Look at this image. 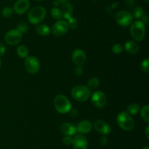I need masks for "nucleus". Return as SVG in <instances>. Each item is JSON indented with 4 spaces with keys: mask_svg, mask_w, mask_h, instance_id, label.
<instances>
[{
    "mask_svg": "<svg viewBox=\"0 0 149 149\" xmlns=\"http://www.w3.org/2000/svg\"><path fill=\"white\" fill-rule=\"evenodd\" d=\"M71 96L77 102H83L87 101L91 95L90 89L87 86L79 85L76 86L71 89Z\"/></svg>",
    "mask_w": 149,
    "mask_h": 149,
    "instance_id": "1",
    "label": "nucleus"
},
{
    "mask_svg": "<svg viewBox=\"0 0 149 149\" xmlns=\"http://www.w3.org/2000/svg\"><path fill=\"white\" fill-rule=\"evenodd\" d=\"M54 107L59 113L65 114L69 112L72 108L71 102L65 96L58 94L54 99Z\"/></svg>",
    "mask_w": 149,
    "mask_h": 149,
    "instance_id": "2",
    "label": "nucleus"
},
{
    "mask_svg": "<svg viewBox=\"0 0 149 149\" xmlns=\"http://www.w3.org/2000/svg\"><path fill=\"white\" fill-rule=\"evenodd\" d=\"M116 122L119 127L125 131H130L135 127L134 119L127 112H119L116 116Z\"/></svg>",
    "mask_w": 149,
    "mask_h": 149,
    "instance_id": "3",
    "label": "nucleus"
},
{
    "mask_svg": "<svg viewBox=\"0 0 149 149\" xmlns=\"http://www.w3.org/2000/svg\"><path fill=\"white\" fill-rule=\"evenodd\" d=\"M130 34L132 37L136 41L141 42L144 39L146 35V25L141 20L133 22L130 26Z\"/></svg>",
    "mask_w": 149,
    "mask_h": 149,
    "instance_id": "4",
    "label": "nucleus"
},
{
    "mask_svg": "<svg viewBox=\"0 0 149 149\" xmlns=\"http://www.w3.org/2000/svg\"><path fill=\"white\" fill-rule=\"evenodd\" d=\"M46 16V10L42 6H36L31 9L28 14V19L31 23L38 24L43 21Z\"/></svg>",
    "mask_w": 149,
    "mask_h": 149,
    "instance_id": "5",
    "label": "nucleus"
},
{
    "mask_svg": "<svg viewBox=\"0 0 149 149\" xmlns=\"http://www.w3.org/2000/svg\"><path fill=\"white\" fill-rule=\"evenodd\" d=\"M24 67L26 71L31 74H35L40 68V63L39 59L35 56H29L25 58Z\"/></svg>",
    "mask_w": 149,
    "mask_h": 149,
    "instance_id": "6",
    "label": "nucleus"
},
{
    "mask_svg": "<svg viewBox=\"0 0 149 149\" xmlns=\"http://www.w3.org/2000/svg\"><path fill=\"white\" fill-rule=\"evenodd\" d=\"M116 23L122 26H127L132 23L133 17L130 12L127 10H121L115 15Z\"/></svg>",
    "mask_w": 149,
    "mask_h": 149,
    "instance_id": "7",
    "label": "nucleus"
},
{
    "mask_svg": "<svg viewBox=\"0 0 149 149\" xmlns=\"http://www.w3.org/2000/svg\"><path fill=\"white\" fill-rule=\"evenodd\" d=\"M23 34L17 29H12L8 31L4 35V40L6 43L10 45H15L20 43Z\"/></svg>",
    "mask_w": 149,
    "mask_h": 149,
    "instance_id": "8",
    "label": "nucleus"
},
{
    "mask_svg": "<svg viewBox=\"0 0 149 149\" xmlns=\"http://www.w3.org/2000/svg\"><path fill=\"white\" fill-rule=\"evenodd\" d=\"M68 29H69V26H68V23L65 20H58L52 26V30L51 31L55 36L61 37L66 34Z\"/></svg>",
    "mask_w": 149,
    "mask_h": 149,
    "instance_id": "9",
    "label": "nucleus"
},
{
    "mask_svg": "<svg viewBox=\"0 0 149 149\" xmlns=\"http://www.w3.org/2000/svg\"><path fill=\"white\" fill-rule=\"evenodd\" d=\"M92 103L97 108H102L106 106L107 99L106 96L102 91H96L92 94Z\"/></svg>",
    "mask_w": 149,
    "mask_h": 149,
    "instance_id": "10",
    "label": "nucleus"
},
{
    "mask_svg": "<svg viewBox=\"0 0 149 149\" xmlns=\"http://www.w3.org/2000/svg\"><path fill=\"white\" fill-rule=\"evenodd\" d=\"M93 127L96 131H98L100 134H103V135H108L111 131V128L110 125L107 124L106 121L100 119L96 120L94 121Z\"/></svg>",
    "mask_w": 149,
    "mask_h": 149,
    "instance_id": "11",
    "label": "nucleus"
},
{
    "mask_svg": "<svg viewBox=\"0 0 149 149\" xmlns=\"http://www.w3.org/2000/svg\"><path fill=\"white\" fill-rule=\"evenodd\" d=\"M71 58L74 64L77 66H82L85 63L86 54L81 49L77 48L72 52Z\"/></svg>",
    "mask_w": 149,
    "mask_h": 149,
    "instance_id": "12",
    "label": "nucleus"
},
{
    "mask_svg": "<svg viewBox=\"0 0 149 149\" xmlns=\"http://www.w3.org/2000/svg\"><path fill=\"white\" fill-rule=\"evenodd\" d=\"M30 7V1L29 0H17L14 4L13 11L17 14L23 15L29 10Z\"/></svg>",
    "mask_w": 149,
    "mask_h": 149,
    "instance_id": "13",
    "label": "nucleus"
},
{
    "mask_svg": "<svg viewBox=\"0 0 149 149\" xmlns=\"http://www.w3.org/2000/svg\"><path fill=\"white\" fill-rule=\"evenodd\" d=\"M72 145L74 149H87L88 142L83 134H77L73 138Z\"/></svg>",
    "mask_w": 149,
    "mask_h": 149,
    "instance_id": "14",
    "label": "nucleus"
},
{
    "mask_svg": "<svg viewBox=\"0 0 149 149\" xmlns=\"http://www.w3.org/2000/svg\"><path fill=\"white\" fill-rule=\"evenodd\" d=\"M76 128L77 131L79 132L81 134H88L93 129V124L88 120H82L77 124Z\"/></svg>",
    "mask_w": 149,
    "mask_h": 149,
    "instance_id": "15",
    "label": "nucleus"
},
{
    "mask_svg": "<svg viewBox=\"0 0 149 149\" xmlns=\"http://www.w3.org/2000/svg\"><path fill=\"white\" fill-rule=\"evenodd\" d=\"M60 129H61V133L65 136L71 137V136L74 135L77 133V128H76L75 126H74L71 123H63L61 125Z\"/></svg>",
    "mask_w": 149,
    "mask_h": 149,
    "instance_id": "16",
    "label": "nucleus"
},
{
    "mask_svg": "<svg viewBox=\"0 0 149 149\" xmlns=\"http://www.w3.org/2000/svg\"><path fill=\"white\" fill-rule=\"evenodd\" d=\"M123 48L128 53L130 54L137 53H138V51L140 50V47L138 45V44L136 42H135V41L132 40L127 41V42H125Z\"/></svg>",
    "mask_w": 149,
    "mask_h": 149,
    "instance_id": "17",
    "label": "nucleus"
},
{
    "mask_svg": "<svg viewBox=\"0 0 149 149\" xmlns=\"http://www.w3.org/2000/svg\"><path fill=\"white\" fill-rule=\"evenodd\" d=\"M61 12H62L63 18H64L65 19H69L70 18L72 17L73 15V7L71 6V4L68 2H63L62 4V8L61 9Z\"/></svg>",
    "mask_w": 149,
    "mask_h": 149,
    "instance_id": "18",
    "label": "nucleus"
},
{
    "mask_svg": "<svg viewBox=\"0 0 149 149\" xmlns=\"http://www.w3.org/2000/svg\"><path fill=\"white\" fill-rule=\"evenodd\" d=\"M36 31L41 36L46 37L50 34V28L46 24H39L36 26Z\"/></svg>",
    "mask_w": 149,
    "mask_h": 149,
    "instance_id": "19",
    "label": "nucleus"
},
{
    "mask_svg": "<svg viewBox=\"0 0 149 149\" xmlns=\"http://www.w3.org/2000/svg\"><path fill=\"white\" fill-rule=\"evenodd\" d=\"M140 111V106L137 103H131L127 107L126 112L130 115H136Z\"/></svg>",
    "mask_w": 149,
    "mask_h": 149,
    "instance_id": "20",
    "label": "nucleus"
},
{
    "mask_svg": "<svg viewBox=\"0 0 149 149\" xmlns=\"http://www.w3.org/2000/svg\"><path fill=\"white\" fill-rule=\"evenodd\" d=\"M99 84H100V80H99L98 77H93L89 79L88 82H87V87L90 90L91 89H95L98 87Z\"/></svg>",
    "mask_w": 149,
    "mask_h": 149,
    "instance_id": "21",
    "label": "nucleus"
},
{
    "mask_svg": "<svg viewBox=\"0 0 149 149\" xmlns=\"http://www.w3.org/2000/svg\"><path fill=\"white\" fill-rule=\"evenodd\" d=\"M17 54L20 58H26L29 56V49L25 45H20L17 48Z\"/></svg>",
    "mask_w": 149,
    "mask_h": 149,
    "instance_id": "22",
    "label": "nucleus"
},
{
    "mask_svg": "<svg viewBox=\"0 0 149 149\" xmlns=\"http://www.w3.org/2000/svg\"><path fill=\"white\" fill-rule=\"evenodd\" d=\"M149 107L148 105H144L141 110V115L142 119L145 121L146 123L149 122V115H148Z\"/></svg>",
    "mask_w": 149,
    "mask_h": 149,
    "instance_id": "23",
    "label": "nucleus"
},
{
    "mask_svg": "<svg viewBox=\"0 0 149 149\" xmlns=\"http://www.w3.org/2000/svg\"><path fill=\"white\" fill-rule=\"evenodd\" d=\"M51 15L55 20H61V18H63L62 12H61V9H59L58 7H53L51 10Z\"/></svg>",
    "mask_w": 149,
    "mask_h": 149,
    "instance_id": "24",
    "label": "nucleus"
},
{
    "mask_svg": "<svg viewBox=\"0 0 149 149\" xmlns=\"http://www.w3.org/2000/svg\"><path fill=\"white\" fill-rule=\"evenodd\" d=\"M143 9L141 7H140V6H137L132 10V15L134 16V18H141L143 16Z\"/></svg>",
    "mask_w": 149,
    "mask_h": 149,
    "instance_id": "25",
    "label": "nucleus"
},
{
    "mask_svg": "<svg viewBox=\"0 0 149 149\" xmlns=\"http://www.w3.org/2000/svg\"><path fill=\"white\" fill-rule=\"evenodd\" d=\"M1 16L3 18H8L11 17L13 14V9H12L11 7H6L4 8H3L1 10Z\"/></svg>",
    "mask_w": 149,
    "mask_h": 149,
    "instance_id": "26",
    "label": "nucleus"
},
{
    "mask_svg": "<svg viewBox=\"0 0 149 149\" xmlns=\"http://www.w3.org/2000/svg\"><path fill=\"white\" fill-rule=\"evenodd\" d=\"M17 29L23 34L26 33L29 30V26L25 22H20L17 26Z\"/></svg>",
    "mask_w": 149,
    "mask_h": 149,
    "instance_id": "27",
    "label": "nucleus"
},
{
    "mask_svg": "<svg viewBox=\"0 0 149 149\" xmlns=\"http://www.w3.org/2000/svg\"><path fill=\"white\" fill-rule=\"evenodd\" d=\"M123 51H124V48L120 43L114 44L111 48V51L115 54L122 53Z\"/></svg>",
    "mask_w": 149,
    "mask_h": 149,
    "instance_id": "28",
    "label": "nucleus"
},
{
    "mask_svg": "<svg viewBox=\"0 0 149 149\" xmlns=\"http://www.w3.org/2000/svg\"><path fill=\"white\" fill-rule=\"evenodd\" d=\"M68 22H67V23H68V26H69L70 28H71L72 29H75L78 26V20H77V18L71 17L69 19H68Z\"/></svg>",
    "mask_w": 149,
    "mask_h": 149,
    "instance_id": "29",
    "label": "nucleus"
},
{
    "mask_svg": "<svg viewBox=\"0 0 149 149\" xmlns=\"http://www.w3.org/2000/svg\"><path fill=\"white\" fill-rule=\"evenodd\" d=\"M141 68L142 71H143L144 72H148L149 71V60L148 58L143 60L141 63Z\"/></svg>",
    "mask_w": 149,
    "mask_h": 149,
    "instance_id": "30",
    "label": "nucleus"
},
{
    "mask_svg": "<svg viewBox=\"0 0 149 149\" xmlns=\"http://www.w3.org/2000/svg\"><path fill=\"white\" fill-rule=\"evenodd\" d=\"M73 138L70 136H65V137L63 138V143H64L66 145H70L72 144Z\"/></svg>",
    "mask_w": 149,
    "mask_h": 149,
    "instance_id": "31",
    "label": "nucleus"
},
{
    "mask_svg": "<svg viewBox=\"0 0 149 149\" xmlns=\"http://www.w3.org/2000/svg\"><path fill=\"white\" fill-rule=\"evenodd\" d=\"M83 68L81 66H77V67L75 68V70H74V72H75V74L77 76V77H79L81 74H83Z\"/></svg>",
    "mask_w": 149,
    "mask_h": 149,
    "instance_id": "32",
    "label": "nucleus"
},
{
    "mask_svg": "<svg viewBox=\"0 0 149 149\" xmlns=\"http://www.w3.org/2000/svg\"><path fill=\"white\" fill-rule=\"evenodd\" d=\"M69 112H70V115H71L72 118H77V117L78 116L79 112L77 109H72V108H71V110L69 111Z\"/></svg>",
    "mask_w": 149,
    "mask_h": 149,
    "instance_id": "33",
    "label": "nucleus"
},
{
    "mask_svg": "<svg viewBox=\"0 0 149 149\" xmlns=\"http://www.w3.org/2000/svg\"><path fill=\"white\" fill-rule=\"evenodd\" d=\"M6 52V47L3 43H0V56L4 55Z\"/></svg>",
    "mask_w": 149,
    "mask_h": 149,
    "instance_id": "34",
    "label": "nucleus"
},
{
    "mask_svg": "<svg viewBox=\"0 0 149 149\" xmlns=\"http://www.w3.org/2000/svg\"><path fill=\"white\" fill-rule=\"evenodd\" d=\"M108 143V140L106 137H102L100 138V144L101 145H106Z\"/></svg>",
    "mask_w": 149,
    "mask_h": 149,
    "instance_id": "35",
    "label": "nucleus"
},
{
    "mask_svg": "<svg viewBox=\"0 0 149 149\" xmlns=\"http://www.w3.org/2000/svg\"><path fill=\"white\" fill-rule=\"evenodd\" d=\"M134 3H135V0H126V5L129 8H130L131 7L134 5Z\"/></svg>",
    "mask_w": 149,
    "mask_h": 149,
    "instance_id": "36",
    "label": "nucleus"
},
{
    "mask_svg": "<svg viewBox=\"0 0 149 149\" xmlns=\"http://www.w3.org/2000/svg\"><path fill=\"white\" fill-rule=\"evenodd\" d=\"M141 18H142V20H141V21L143 22L144 23H148V14H144L143 16Z\"/></svg>",
    "mask_w": 149,
    "mask_h": 149,
    "instance_id": "37",
    "label": "nucleus"
},
{
    "mask_svg": "<svg viewBox=\"0 0 149 149\" xmlns=\"http://www.w3.org/2000/svg\"><path fill=\"white\" fill-rule=\"evenodd\" d=\"M145 134H146V138L149 139V127L148 126H147L146 128Z\"/></svg>",
    "mask_w": 149,
    "mask_h": 149,
    "instance_id": "38",
    "label": "nucleus"
},
{
    "mask_svg": "<svg viewBox=\"0 0 149 149\" xmlns=\"http://www.w3.org/2000/svg\"><path fill=\"white\" fill-rule=\"evenodd\" d=\"M59 1H61V2H65V1H68V0H59Z\"/></svg>",
    "mask_w": 149,
    "mask_h": 149,
    "instance_id": "39",
    "label": "nucleus"
},
{
    "mask_svg": "<svg viewBox=\"0 0 149 149\" xmlns=\"http://www.w3.org/2000/svg\"><path fill=\"white\" fill-rule=\"evenodd\" d=\"M143 149H149V147L148 146H145V147H144Z\"/></svg>",
    "mask_w": 149,
    "mask_h": 149,
    "instance_id": "40",
    "label": "nucleus"
},
{
    "mask_svg": "<svg viewBox=\"0 0 149 149\" xmlns=\"http://www.w3.org/2000/svg\"><path fill=\"white\" fill-rule=\"evenodd\" d=\"M145 1H146V3H148V2H149V0H145Z\"/></svg>",
    "mask_w": 149,
    "mask_h": 149,
    "instance_id": "41",
    "label": "nucleus"
},
{
    "mask_svg": "<svg viewBox=\"0 0 149 149\" xmlns=\"http://www.w3.org/2000/svg\"><path fill=\"white\" fill-rule=\"evenodd\" d=\"M1 59H0V67H1Z\"/></svg>",
    "mask_w": 149,
    "mask_h": 149,
    "instance_id": "42",
    "label": "nucleus"
},
{
    "mask_svg": "<svg viewBox=\"0 0 149 149\" xmlns=\"http://www.w3.org/2000/svg\"><path fill=\"white\" fill-rule=\"evenodd\" d=\"M34 1H42V0H34Z\"/></svg>",
    "mask_w": 149,
    "mask_h": 149,
    "instance_id": "43",
    "label": "nucleus"
}]
</instances>
